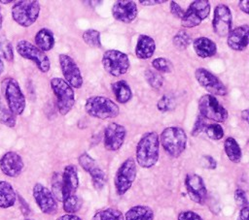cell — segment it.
Here are the masks:
<instances>
[{"mask_svg": "<svg viewBox=\"0 0 249 220\" xmlns=\"http://www.w3.org/2000/svg\"><path fill=\"white\" fill-rule=\"evenodd\" d=\"M136 162L144 169L155 166L160 156V139L156 132L145 133L136 145Z\"/></svg>", "mask_w": 249, "mask_h": 220, "instance_id": "cell-1", "label": "cell"}, {"mask_svg": "<svg viewBox=\"0 0 249 220\" xmlns=\"http://www.w3.org/2000/svg\"><path fill=\"white\" fill-rule=\"evenodd\" d=\"M85 110L91 116L98 119L115 118L120 113L117 104L104 96H90L85 102Z\"/></svg>", "mask_w": 249, "mask_h": 220, "instance_id": "cell-3", "label": "cell"}, {"mask_svg": "<svg viewBox=\"0 0 249 220\" xmlns=\"http://www.w3.org/2000/svg\"><path fill=\"white\" fill-rule=\"evenodd\" d=\"M207 119H205L203 116H201L200 114H198L196 116V119L195 121V124H194V127H193V130H192V136L194 137H196L198 136L201 132H203L206 128V126L208 125L207 122H206Z\"/></svg>", "mask_w": 249, "mask_h": 220, "instance_id": "cell-42", "label": "cell"}, {"mask_svg": "<svg viewBox=\"0 0 249 220\" xmlns=\"http://www.w3.org/2000/svg\"><path fill=\"white\" fill-rule=\"evenodd\" d=\"M16 48L18 53L21 57L33 61L42 73L49 72L51 68V62L49 57L34 44H31L26 40H20L19 42H18Z\"/></svg>", "mask_w": 249, "mask_h": 220, "instance_id": "cell-10", "label": "cell"}, {"mask_svg": "<svg viewBox=\"0 0 249 220\" xmlns=\"http://www.w3.org/2000/svg\"><path fill=\"white\" fill-rule=\"evenodd\" d=\"M23 167L24 163L21 156L15 151L6 152L0 159V169L2 173L9 177L18 176Z\"/></svg>", "mask_w": 249, "mask_h": 220, "instance_id": "cell-19", "label": "cell"}, {"mask_svg": "<svg viewBox=\"0 0 249 220\" xmlns=\"http://www.w3.org/2000/svg\"><path fill=\"white\" fill-rule=\"evenodd\" d=\"M33 198L40 210L45 214H53L57 211V202L50 189L41 183H36L32 190Z\"/></svg>", "mask_w": 249, "mask_h": 220, "instance_id": "cell-15", "label": "cell"}, {"mask_svg": "<svg viewBox=\"0 0 249 220\" xmlns=\"http://www.w3.org/2000/svg\"><path fill=\"white\" fill-rule=\"evenodd\" d=\"M234 200L237 205H239L241 208L248 206V199L246 196V193L243 189L237 188L234 191Z\"/></svg>", "mask_w": 249, "mask_h": 220, "instance_id": "cell-43", "label": "cell"}, {"mask_svg": "<svg viewBox=\"0 0 249 220\" xmlns=\"http://www.w3.org/2000/svg\"><path fill=\"white\" fill-rule=\"evenodd\" d=\"M17 200V194L11 183L0 180V207L9 208L13 206Z\"/></svg>", "mask_w": 249, "mask_h": 220, "instance_id": "cell-26", "label": "cell"}, {"mask_svg": "<svg viewBox=\"0 0 249 220\" xmlns=\"http://www.w3.org/2000/svg\"><path fill=\"white\" fill-rule=\"evenodd\" d=\"M195 78L196 81L202 86L208 94L213 96H224L227 94V87L221 79L214 74L204 68H197L195 71Z\"/></svg>", "mask_w": 249, "mask_h": 220, "instance_id": "cell-12", "label": "cell"}, {"mask_svg": "<svg viewBox=\"0 0 249 220\" xmlns=\"http://www.w3.org/2000/svg\"><path fill=\"white\" fill-rule=\"evenodd\" d=\"M53 197L55 200L60 202L63 201V184H62V177L61 174L58 173H54L52 178V190Z\"/></svg>", "mask_w": 249, "mask_h": 220, "instance_id": "cell-36", "label": "cell"}, {"mask_svg": "<svg viewBox=\"0 0 249 220\" xmlns=\"http://www.w3.org/2000/svg\"><path fill=\"white\" fill-rule=\"evenodd\" d=\"M238 7L239 9L244 13V14H249V2L247 0H241L238 2Z\"/></svg>", "mask_w": 249, "mask_h": 220, "instance_id": "cell-49", "label": "cell"}, {"mask_svg": "<svg viewBox=\"0 0 249 220\" xmlns=\"http://www.w3.org/2000/svg\"><path fill=\"white\" fill-rule=\"evenodd\" d=\"M185 187L191 200L198 204L206 201L207 190L202 177L196 173H188L185 177Z\"/></svg>", "mask_w": 249, "mask_h": 220, "instance_id": "cell-17", "label": "cell"}, {"mask_svg": "<svg viewBox=\"0 0 249 220\" xmlns=\"http://www.w3.org/2000/svg\"><path fill=\"white\" fill-rule=\"evenodd\" d=\"M40 3L36 0L18 1L12 7L11 14L13 19L22 27L31 26L40 14Z\"/></svg>", "mask_w": 249, "mask_h": 220, "instance_id": "cell-5", "label": "cell"}, {"mask_svg": "<svg viewBox=\"0 0 249 220\" xmlns=\"http://www.w3.org/2000/svg\"><path fill=\"white\" fill-rule=\"evenodd\" d=\"M90 220H124V216L119 209L108 207L96 211Z\"/></svg>", "mask_w": 249, "mask_h": 220, "instance_id": "cell-29", "label": "cell"}, {"mask_svg": "<svg viewBox=\"0 0 249 220\" xmlns=\"http://www.w3.org/2000/svg\"><path fill=\"white\" fill-rule=\"evenodd\" d=\"M227 37L228 46L231 49L235 51H243L248 46L249 26L247 24L237 26L231 29Z\"/></svg>", "mask_w": 249, "mask_h": 220, "instance_id": "cell-20", "label": "cell"}, {"mask_svg": "<svg viewBox=\"0 0 249 220\" xmlns=\"http://www.w3.org/2000/svg\"><path fill=\"white\" fill-rule=\"evenodd\" d=\"M124 216V220H154L155 214L150 206L138 204L130 207Z\"/></svg>", "mask_w": 249, "mask_h": 220, "instance_id": "cell-24", "label": "cell"}, {"mask_svg": "<svg viewBox=\"0 0 249 220\" xmlns=\"http://www.w3.org/2000/svg\"><path fill=\"white\" fill-rule=\"evenodd\" d=\"M166 1L165 0H160V1H158V0H140L139 3L141 5H144V6H154V5H159V4H164Z\"/></svg>", "mask_w": 249, "mask_h": 220, "instance_id": "cell-47", "label": "cell"}, {"mask_svg": "<svg viewBox=\"0 0 249 220\" xmlns=\"http://www.w3.org/2000/svg\"><path fill=\"white\" fill-rule=\"evenodd\" d=\"M172 42H173L174 47H175L177 49L184 50V49H186V48L190 46V44H191V42H192V39H191L190 34H189L186 30L181 29V30H179V31L173 36Z\"/></svg>", "mask_w": 249, "mask_h": 220, "instance_id": "cell-32", "label": "cell"}, {"mask_svg": "<svg viewBox=\"0 0 249 220\" xmlns=\"http://www.w3.org/2000/svg\"><path fill=\"white\" fill-rule=\"evenodd\" d=\"M206 135L208 136L209 139L218 141L221 140L224 137V130L223 127L219 123H212L208 124L204 130Z\"/></svg>", "mask_w": 249, "mask_h": 220, "instance_id": "cell-39", "label": "cell"}, {"mask_svg": "<svg viewBox=\"0 0 249 220\" xmlns=\"http://www.w3.org/2000/svg\"><path fill=\"white\" fill-rule=\"evenodd\" d=\"M126 130L124 126L111 122L109 123L104 130V146L109 151L119 150L125 140Z\"/></svg>", "mask_w": 249, "mask_h": 220, "instance_id": "cell-16", "label": "cell"}, {"mask_svg": "<svg viewBox=\"0 0 249 220\" xmlns=\"http://www.w3.org/2000/svg\"><path fill=\"white\" fill-rule=\"evenodd\" d=\"M56 220H82V219L75 214H64L57 217Z\"/></svg>", "mask_w": 249, "mask_h": 220, "instance_id": "cell-50", "label": "cell"}, {"mask_svg": "<svg viewBox=\"0 0 249 220\" xmlns=\"http://www.w3.org/2000/svg\"><path fill=\"white\" fill-rule=\"evenodd\" d=\"M35 46L42 51H49L54 47V35L53 31L48 28L40 29L35 35Z\"/></svg>", "mask_w": 249, "mask_h": 220, "instance_id": "cell-25", "label": "cell"}, {"mask_svg": "<svg viewBox=\"0 0 249 220\" xmlns=\"http://www.w3.org/2000/svg\"><path fill=\"white\" fill-rule=\"evenodd\" d=\"M2 25H3V17L1 15V8H0V29L2 28Z\"/></svg>", "mask_w": 249, "mask_h": 220, "instance_id": "cell-53", "label": "cell"}, {"mask_svg": "<svg viewBox=\"0 0 249 220\" xmlns=\"http://www.w3.org/2000/svg\"><path fill=\"white\" fill-rule=\"evenodd\" d=\"M156 50L155 40L146 34L139 35L135 47V55L137 58L146 60L153 56Z\"/></svg>", "mask_w": 249, "mask_h": 220, "instance_id": "cell-22", "label": "cell"}, {"mask_svg": "<svg viewBox=\"0 0 249 220\" xmlns=\"http://www.w3.org/2000/svg\"><path fill=\"white\" fill-rule=\"evenodd\" d=\"M159 139L164 151L173 158L179 157L187 147V135L182 128L177 126L164 128Z\"/></svg>", "mask_w": 249, "mask_h": 220, "instance_id": "cell-2", "label": "cell"}, {"mask_svg": "<svg viewBox=\"0 0 249 220\" xmlns=\"http://www.w3.org/2000/svg\"><path fill=\"white\" fill-rule=\"evenodd\" d=\"M3 71H4V63H3V61H2V59L0 57V75L2 74Z\"/></svg>", "mask_w": 249, "mask_h": 220, "instance_id": "cell-52", "label": "cell"}, {"mask_svg": "<svg viewBox=\"0 0 249 220\" xmlns=\"http://www.w3.org/2000/svg\"><path fill=\"white\" fill-rule=\"evenodd\" d=\"M175 106V101L174 98H172L169 95H163L157 104V108L159 110L164 112V111H168L170 110H172Z\"/></svg>", "mask_w": 249, "mask_h": 220, "instance_id": "cell-41", "label": "cell"}, {"mask_svg": "<svg viewBox=\"0 0 249 220\" xmlns=\"http://www.w3.org/2000/svg\"><path fill=\"white\" fill-rule=\"evenodd\" d=\"M212 27L220 37H226L232 28V15L231 9L225 4H219L214 9Z\"/></svg>", "mask_w": 249, "mask_h": 220, "instance_id": "cell-14", "label": "cell"}, {"mask_svg": "<svg viewBox=\"0 0 249 220\" xmlns=\"http://www.w3.org/2000/svg\"><path fill=\"white\" fill-rule=\"evenodd\" d=\"M63 184V199L69 195L75 194L79 187L78 170L75 165H67L61 173Z\"/></svg>", "mask_w": 249, "mask_h": 220, "instance_id": "cell-21", "label": "cell"}, {"mask_svg": "<svg viewBox=\"0 0 249 220\" xmlns=\"http://www.w3.org/2000/svg\"><path fill=\"white\" fill-rule=\"evenodd\" d=\"M169 10H170L171 15L177 17V18L182 19V17L184 16L185 11H184V10L182 9V7H181L178 3H176L175 1H171V2H170Z\"/></svg>", "mask_w": 249, "mask_h": 220, "instance_id": "cell-45", "label": "cell"}, {"mask_svg": "<svg viewBox=\"0 0 249 220\" xmlns=\"http://www.w3.org/2000/svg\"><path fill=\"white\" fill-rule=\"evenodd\" d=\"M0 54L8 61H13L14 51L11 42L7 39L0 40Z\"/></svg>", "mask_w": 249, "mask_h": 220, "instance_id": "cell-40", "label": "cell"}, {"mask_svg": "<svg viewBox=\"0 0 249 220\" xmlns=\"http://www.w3.org/2000/svg\"><path fill=\"white\" fill-rule=\"evenodd\" d=\"M203 162H204V166L207 168V169H210V170H214L216 169L217 167V162L216 160L212 157V156H209V155H204L203 156Z\"/></svg>", "mask_w": 249, "mask_h": 220, "instance_id": "cell-46", "label": "cell"}, {"mask_svg": "<svg viewBox=\"0 0 249 220\" xmlns=\"http://www.w3.org/2000/svg\"><path fill=\"white\" fill-rule=\"evenodd\" d=\"M78 162H79V165L83 168V170L86 171L89 173L92 170H94L96 167H98L95 160L89 154H88L87 152H84L79 156Z\"/></svg>", "mask_w": 249, "mask_h": 220, "instance_id": "cell-38", "label": "cell"}, {"mask_svg": "<svg viewBox=\"0 0 249 220\" xmlns=\"http://www.w3.org/2000/svg\"><path fill=\"white\" fill-rule=\"evenodd\" d=\"M84 42L90 47L98 48L101 47L100 32L95 29H88L83 33Z\"/></svg>", "mask_w": 249, "mask_h": 220, "instance_id": "cell-34", "label": "cell"}, {"mask_svg": "<svg viewBox=\"0 0 249 220\" xmlns=\"http://www.w3.org/2000/svg\"><path fill=\"white\" fill-rule=\"evenodd\" d=\"M89 175L91 178L92 186L96 190L103 189V187L106 183V175H105V173L103 172V170L98 166L89 173Z\"/></svg>", "mask_w": 249, "mask_h": 220, "instance_id": "cell-35", "label": "cell"}, {"mask_svg": "<svg viewBox=\"0 0 249 220\" xmlns=\"http://www.w3.org/2000/svg\"><path fill=\"white\" fill-rule=\"evenodd\" d=\"M211 5L207 0H196L191 3L184 16L181 19V25L184 28H193L199 25L210 14Z\"/></svg>", "mask_w": 249, "mask_h": 220, "instance_id": "cell-11", "label": "cell"}, {"mask_svg": "<svg viewBox=\"0 0 249 220\" xmlns=\"http://www.w3.org/2000/svg\"><path fill=\"white\" fill-rule=\"evenodd\" d=\"M1 90L9 110L15 115L22 114L26 102L18 82L13 78H6L1 82Z\"/></svg>", "mask_w": 249, "mask_h": 220, "instance_id": "cell-4", "label": "cell"}, {"mask_svg": "<svg viewBox=\"0 0 249 220\" xmlns=\"http://www.w3.org/2000/svg\"><path fill=\"white\" fill-rule=\"evenodd\" d=\"M136 163L132 157L125 159L116 172L114 185L119 196L124 195L132 186L136 178Z\"/></svg>", "mask_w": 249, "mask_h": 220, "instance_id": "cell-7", "label": "cell"}, {"mask_svg": "<svg viewBox=\"0 0 249 220\" xmlns=\"http://www.w3.org/2000/svg\"><path fill=\"white\" fill-rule=\"evenodd\" d=\"M62 204L63 210L67 214H74L80 210L82 206V200L76 194H72L63 199Z\"/></svg>", "mask_w": 249, "mask_h": 220, "instance_id": "cell-30", "label": "cell"}, {"mask_svg": "<svg viewBox=\"0 0 249 220\" xmlns=\"http://www.w3.org/2000/svg\"><path fill=\"white\" fill-rule=\"evenodd\" d=\"M152 66L158 73H170L172 71V63L165 57H157L152 61Z\"/></svg>", "mask_w": 249, "mask_h": 220, "instance_id": "cell-37", "label": "cell"}, {"mask_svg": "<svg viewBox=\"0 0 249 220\" xmlns=\"http://www.w3.org/2000/svg\"><path fill=\"white\" fill-rule=\"evenodd\" d=\"M112 16L120 22L130 23L137 16V6L130 0L116 1L112 7Z\"/></svg>", "mask_w": 249, "mask_h": 220, "instance_id": "cell-18", "label": "cell"}, {"mask_svg": "<svg viewBox=\"0 0 249 220\" xmlns=\"http://www.w3.org/2000/svg\"><path fill=\"white\" fill-rule=\"evenodd\" d=\"M224 150L229 160L232 163H239L242 158L241 148L238 142L232 137L226 138L224 141Z\"/></svg>", "mask_w": 249, "mask_h": 220, "instance_id": "cell-28", "label": "cell"}, {"mask_svg": "<svg viewBox=\"0 0 249 220\" xmlns=\"http://www.w3.org/2000/svg\"><path fill=\"white\" fill-rule=\"evenodd\" d=\"M248 115H249V110H243L240 112L241 119H243L245 122H248Z\"/></svg>", "mask_w": 249, "mask_h": 220, "instance_id": "cell-51", "label": "cell"}, {"mask_svg": "<svg viewBox=\"0 0 249 220\" xmlns=\"http://www.w3.org/2000/svg\"><path fill=\"white\" fill-rule=\"evenodd\" d=\"M199 114L205 119L213 120L216 123L224 122L228 119L229 112L221 105L218 99L211 94H204L198 100Z\"/></svg>", "mask_w": 249, "mask_h": 220, "instance_id": "cell-8", "label": "cell"}, {"mask_svg": "<svg viewBox=\"0 0 249 220\" xmlns=\"http://www.w3.org/2000/svg\"><path fill=\"white\" fill-rule=\"evenodd\" d=\"M195 52L200 58H208L216 54L217 46L214 41L207 37H198L193 42Z\"/></svg>", "mask_w": 249, "mask_h": 220, "instance_id": "cell-23", "label": "cell"}, {"mask_svg": "<svg viewBox=\"0 0 249 220\" xmlns=\"http://www.w3.org/2000/svg\"><path fill=\"white\" fill-rule=\"evenodd\" d=\"M111 87L117 101L120 104H125L129 102L130 99L132 98V91L130 89V86L125 80L121 79V80L115 81L112 83Z\"/></svg>", "mask_w": 249, "mask_h": 220, "instance_id": "cell-27", "label": "cell"}, {"mask_svg": "<svg viewBox=\"0 0 249 220\" xmlns=\"http://www.w3.org/2000/svg\"><path fill=\"white\" fill-rule=\"evenodd\" d=\"M144 77L147 83L155 90H159L163 84V77L157 71L148 69L145 71Z\"/></svg>", "mask_w": 249, "mask_h": 220, "instance_id": "cell-33", "label": "cell"}, {"mask_svg": "<svg viewBox=\"0 0 249 220\" xmlns=\"http://www.w3.org/2000/svg\"><path fill=\"white\" fill-rule=\"evenodd\" d=\"M248 213H249L248 206L240 208V211L237 216V220H248Z\"/></svg>", "mask_w": 249, "mask_h": 220, "instance_id": "cell-48", "label": "cell"}, {"mask_svg": "<svg viewBox=\"0 0 249 220\" xmlns=\"http://www.w3.org/2000/svg\"><path fill=\"white\" fill-rule=\"evenodd\" d=\"M51 87L56 97L59 113L61 115H66L75 105V93L73 88L60 78L52 79Z\"/></svg>", "mask_w": 249, "mask_h": 220, "instance_id": "cell-6", "label": "cell"}, {"mask_svg": "<svg viewBox=\"0 0 249 220\" xmlns=\"http://www.w3.org/2000/svg\"><path fill=\"white\" fill-rule=\"evenodd\" d=\"M177 220H203L202 217L195 211L184 210L178 214Z\"/></svg>", "mask_w": 249, "mask_h": 220, "instance_id": "cell-44", "label": "cell"}, {"mask_svg": "<svg viewBox=\"0 0 249 220\" xmlns=\"http://www.w3.org/2000/svg\"><path fill=\"white\" fill-rule=\"evenodd\" d=\"M58 61L64 80L72 88H81L83 85V77L76 61L67 54H59Z\"/></svg>", "mask_w": 249, "mask_h": 220, "instance_id": "cell-13", "label": "cell"}, {"mask_svg": "<svg viewBox=\"0 0 249 220\" xmlns=\"http://www.w3.org/2000/svg\"><path fill=\"white\" fill-rule=\"evenodd\" d=\"M16 115L9 110L7 104L3 102L2 96L0 95V123L8 127H15Z\"/></svg>", "mask_w": 249, "mask_h": 220, "instance_id": "cell-31", "label": "cell"}, {"mask_svg": "<svg viewBox=\"0 0 249 220\" xmlns=\"http://www.w3.org/2000/svg\"><path fill=\"white\" fill-rule=\"evenodd\" d=\"M24 220H34V219H31V218H26V219H24Z\"/></svg>", "mask_w": 249, "mask_h": 220, "instance_id": "cell-55", "label": "cell"}, {"mask_svg": "<svg viewBox=\"0 0 249 220\" xmlns=\"http://www.w3.org/2000/svg\"><path fill=\"white\" fill-rule=\"evenodd\" d=\"M13 1H6V0H0V3H2V4H10V3H12Z\"/></svg>", "mask_w": 249, "mask_h": 220, "instance_id": "cell-54", "label": "cell"}, {"mask_svg": "<svg viewBox=\"0 0 249 220\" xmlns=\"http://www.w3.org/2000/svg\"><path fill=\"white\" fill-rule=\"evenodd\" d=\"M102 66L104 70L113 77L124 75L129 69V59L127 54L118 49H108L103 53Z\"/></svg>", "mask_w": 249, "mask_h": 220, "instance_id": "cell-9", "label": "cell"}]
</instances>
